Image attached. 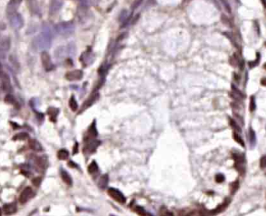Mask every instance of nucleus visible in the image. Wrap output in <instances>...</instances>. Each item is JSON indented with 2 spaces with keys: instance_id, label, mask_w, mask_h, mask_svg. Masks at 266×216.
Wrapping results in <instances>:
<instances>
[{
  "instance_id": "nucleus-1",
  "label": "nucleus",
  "mask_w": 266,
  "mask_h": 216,
  "mask_svg": "<svg viewBox=\"0 0 266 216\" xmlns=\"http://www.w3.org/2000/svg\"><path fill=\"white\" fill-rule=\"evenodd\" d=\"M52 38L48 31H44L34 38L32 45L36 50L45 51L49 49L51 45Z\"/></svg>"
},
{
  "instance_id": "nucleus-2",
  "label": "nucleus",
  "mask_w": 266,
  "mask_h": 216,
  "mask_svg": "<svg viewBox=\"0 0 266 216\" xmlns=\"http://www.w3.org/2000/svg\"><path fill=\"white\" fill-rule=\"evenodd\" d=\"M55 29L57 34H59L60 36L67 38L73 34L75 30V26L73 21L61 22L56 25Z\"/></svg>"
},
{
  "instance_id": "nucleus-3",
  "label": "nucleus",
  "mask_w": 266,
  "mask_h": 216,
  "mask_svg": "<svg viewBox=\"0 0 266 216\" xmlns=\"http://www.w3.org/2000/svg\"><path fill=\"white\" fill-rule=\"evenodd\" d=\"M9 21L11 27L16 30H19L23 28L24 26V19L22 16L18 13H14L8 16Z\"/></svg>"
},
{
  "instance_id": "nucleus-4",
  "label": "nucleus",
  "mask_w": 266,
  "mask_h": 216,
  "mask_svg": "<svg viewBox=\"0 0 266 216\" xmlns=\"http://www.w3.org/2000/svg\"><path fill=\"white\" fill-rule=\"evenodd\" d=\"M108 194L110 198H112L114 201L120 203V204H125L126 203V198L117 189L111 187L108 190Z\"/></svg>"
},
{
  "instance_id": "nucleus-5",
  "label": "nucleus",
  "mask_w": 266,
  "mask_h": 216,
  "mask_svg": "<svg viewBox=\"0 0 266 216\" xmlns=\"http://www.w3.org/2000/svg\"><path fill=\"white\" fill-rule=\"evenodd\" d=\"M0 87L6 92H9L12 88L10 78L9 75L4 72H0Z\"/></svg>"
},
{
  "instance_id": "nucleus-6",
  "label": "nucleus",
  "mask_w": 266,
  "mask_h": 216,
  "mask_svg": "<svg viewBox=\"0 0 266 216\" xmlns=\"http://www.w3.org/2000/svg\"><path fill=\"white\" fill-rule=\"evenodd\" d=\"M233 158L235 161L234 168H236L237 171L240 172V174L245 172V158L244 156L241 154H233Z\"/></svg>"
},
{
  "instance_id": "nucleus-7",
  "label": "nucleus",
  "mask_w": 266,
  "mask_h": 216,
  "mask_svg": "<svg viewBox=\"0 0 266 216\" xmlns=\"http://www.w3.org/2000/svg\"><path fill=\"white\" fill-rule=\"evenodd\" d=\"M21 2L22 0H9V3L7 5V7H6L7 16L14 13H17Z\"/></svg>"
},
{
  "instance_id": "nucleus-8",
  "label": "nucleus",
  "mask_w": 266,
  "mask_h": 216,
  "mask_svg": "<svg viewBox=\"0 0 266 216\" xmlns=\"http://www.w3.org/2000/svg\"><path fill=\"white\" fill-rule=\"evenodd\" d=\"M32 196H33V190L30 187H26L20 193L19 201L20 204H25L32 198Z\"/></svg>"
},
{
  "instance_id": "nucleus-9",
  "label": "nucleus",
  "mask_w": 266,
  "mask_h": 216,
  "mask_svg": "<svg viewBox=\"0 0 266 216\" xmlns=\"http://www.w3.org/2000/svg\"><path fill=\"white\" fill-rule=\"evenodd\" d=\"M63 0H50L49 3V12L51 14L58 13L62 6Z\"/></svg>"
},
{
  "instance_id": "nucleus-10",
  "label": "nucleus",
  "mask_w": 266,
  "mask_h": 216,
  "mask_svg": "<svg viewBox=\"0 0 266 216\" xmlns=\"http://www.w3.org/2000/svg\"><path fill=\"white\" fill-rule=\"evenodd\" d=\"M99 145H100L99 140L89 139V140H87V142H86L84 151H87L88 153H93L94 151H95L96 148L99 146Z\"/></svg>"
},
{
  "instance_id": "nucleus-11",
  "label": "nucleus",
  "mask_w": 266,
  "mask_h": 216,
  "mask_svg": "<svg viewBox=\"0 0 266 216\" xmlns=\"http://www.w3.org/2000/svg\"><path fill=\"white\" fill-rule=\"evenodd\" d=\"M83 77V72L80 70H73V71L68 72L66 74V78L70 81H80Z\"/></svg>"
},
{
  "instance_id": "nucleus-12",
  "label": "nucleus",
  "mask_w": 266,
  "mask_h": 216,
  "mask_svg": "<svg viewBox=\"0 0 266 216\" xmlns=\"http://www.w3.org/2000/svg\"><path fill=\"white\" fill-rule=\"evenodd\" d=\"M41 62H42L44 68L47 71L52 70L53 66H52V62H51V59H50V56H49V53L44 51V52L41 53Z\"/></svg>"
},
{
  "instance_id": "nucleus-13",
  "label": "nucleus",
  "mask_w": 266,
  "mask_h": 216,
  "mask_svg": "<svg viewBox=\"0 0 266 216\" xmlns=\"http://www.w3.org/2000/svg\"><path fill=\"white\" fill-rule=\"evenodd\" d=\"M28 9L32 14H38L39 13V4L38 0H26Z\"/></svg>"
},
{
  "instance_id": "nucleus-14",
  "label": "nucleus",
  "mask_w": 266,
  "mask_h": 216,
  "mask_svg": "<svg viewBox=\"0 0 266 216\" xmlns=\"http://www.w3.org/2000/svg\"><path fill=\"white\" fill-rule=\"evenodd\" d=\"M98 97V93H94V94H93L92 95H91V97H90L85 102H84L82 108H81V111L83 112L84 110L87 109V108L91 106V105H92V104L94 103V102H95V101L97 100Z\"/></svg>"
},
{
  "instance_id": "nucleus-15",
  "label": "nucleus",
  "mask_w": 266,
  "mask_h": 216,
  "mask_svg": "<svg viewBox=\"0 0 266 216\" xmlns=\"http://www.w3.org/2000/svg\"><path fill=\"white\" fill-rule=\"evenodd\" d=\"M17 205H16L15 203H9V204H6L3 205V210L4 211L5 214H7V215H10V214L14 213V212H17Z\"/></svg>"
},
{
  "instance_id": "nucleus-16",
  "label": "nucleus",
  "mask_w": 266,
  "mask_h": 216,
  "mask_svg": "<svg viewBox=\"0 0 266 216\" xmlns=\"http://www.w3.org/2000/svg\"><path fill=\"white\" fill-rule=\"evenodd\" d=\"M97 135H98V132H97V129H96L95 121H94V123L91 125L88 130V136H86V139H87V140H89V139H93L95 137H97Z\"/></svg>"
},
{
  "instance_id": "nucleus-17",
  "label": "nucleus",
  "mask_w": 266,
  "mask_h": 216,
  "mask_svg": "<svg viewBox=\"0 0 266 216\" xmlns=\"http://www.w3.org/2000/svg\"><path fill=\"white\" fill-rule=\"evenodd\" d=\"M10 47V40L8 37H4L0 41V50L6 52L8 51Z\"/></svg>"
},
{
  "instance_id": "nucleus-18",
  "label": "nucleus",
  "mask_w": 266,
  "mask_h": 216,
  "mask_svg": "<svg viewBox=\"0 0 266 216\" xmlns=\"http://www.w3.org/2000/svg\"><path fill=\"white\" fill-rule=\"evenodd\" d=\"M29 147L32 150H35L36 151H42V146L41 145V144L35 139H31L29 140Z\"/></svg>"
},
{
  "instance_id": "nucleus-19",
  "label": "nucleus",
  "mask_w": 266,
  "mask_h": 216,
  "mask_svg": "<svg viewBox=\"0 0 266 216\" xmlns=\"http://www.w3.org/2000/svg\"><path fill=\"white\" fill-rule=\"evenodd\" d=\"M61 177H62V180L66 183L67 185L71 186L73 184V180H72L71 176L68 174V172L65 170L61 171Z\"/></svg>"
},
{
  "instance_id": "nucleus-20",
  "label": "nucleus",
  "mask_w": 266,
  "mask_h": 216,
  "mask_svg": "<svg viewBox=\"0 0 266 216\" xmlns=\"http://www.w3.org/2000/svg\"><path fill=\"white\" fill-rule=\"evenodd\" d=\"M59 113V109L56 108H53V107H51L48 109V114L50 116V120L56 122V118L57 115Z\"/></svg>"
},
{
  "instance_id": "nucleus-21",
  "label": "nucleus",
  "mask_w": 266,
  "mask_h": 216,
  "mask_svg": "<svg viewBox=\"0 0 266 216\" xmlns=\"http://www.w3.org/2000/svg\"><path fill=\"white\" fill-rule=\"evenodd\" d=\"M109 182V177L108 175H103L101 176V178L98 180V186L101 188H105Z\"/></svg>"
},
{
  "instance_id": "nucleus-22",
  "label": "nucleus",
  "mask_w": 266,
  "mask_h": 216,
  "mask_svg": "<svg viewBox=\"0 0 266 216\" xmlns=\"http://www.w3.org/2000/svg\"><path fill=\"white\" fill-rule=\"evenodd\" d=\"M35 163H36L37 167L41 169H45L46 166V161L44 158H38L35 160Z\"/></svg>"
},
{
  "instance_id": "nucleus-23",
  "label": "nucleus",
  "mask_w": 266,
  "mask_h": 216,
  "mask_svg": "<svg viewBox=\"0 0 266 216\" xmlns=\"http://www.w3.org/2000/svg\"><path fill=\"white\" fill-rule=\"evenodd\" d=\"M98 166L97 163L94 161H93L88 166V171L90 174L95 173L98 171Z\"/></svg>"
},
{
  "instance_id": "nucleus-24",
  "label": "nucleus",
  "mask_w": 266,
  "mask_h": 216,
  "mask_svg": "<svg viewBox=\"0 0 266 216\" xmlns=\"http://www.w3.org/2000/svg\"><path fill=\"white\" fill-rule=\"evenodd\" d=\"M69 105H70V108L72 109V111L75 112V111H77V108H78L77 102L76 99L74 98V97H73V96H72V97H70V102H69Z\"/></svg>"
},
{
  "instance_id": "nucleus-25",
  "label": "nucleus",
  "mask_w": 266,
  "mask_h": 216,
  "mask_svg": "<svg viewBox=\"0 0 266 216\" xmlns=\"http://www.w3.org/2000/svg\"><path fill=\"white\" fill-rule=\"evenodd\" d=\"M58 158L60 160H66L68 158L69 152L65 149H61L58 151Z\"/></svg>"
},
{
  "instance_id": "nucleus-26",
  "label": "nucleus",
  "mask_w": 266,
  "mask_h": 216,
  "mask_svg": "<svg viewBox=\"0 0 266 216\" xmlns=\"http://www.w3.org/2000/svg\"><path fill=\"white\" fill-rule=\"evenodd\" d=\"M28 138V134H27V133H20V134L14 136V137L13 139L15 140H26V139Z\"/></svg>"
},
{
  "instance_id": "nucleus-27",
  "label": "nucleus",
  "mask_w": 266,
  "mask_h": 216,
  "mask_svg": "<svg viewBox=\"0 0 266 216\" xmlns=\"http://www.w3.org/2000/svg\"><path fill=\"white\" fill-rule=\"evenodd\" d=\"M134 212L140 215H148V213H147L145 209L142 207H140V206H135V208H134Z\"/></svg>"
},
{
  "instance_id": "nucleus-28",
  "label": "nucleus",
  "mask_w": 266,
  "mask_h": 216,
  "mask_svg": "<svg viewBox=\"0 0 266 216\" xmlns=\"http://www.w3.org/2000/svg\"><path fill=\"white\" fill-rule=\"evenodd\" d=\"M127 17H128L127 11L123 10L121 12V13H120V17H119V20H120V21L121 22L122 24H123L125 21H126V20L127 19Z\"/></svg>"
},
{
  "instance_id": "nucleus-29",
  "label": "nucleus",
  "mask_w": 266,
  "mask_h": 216,
  "mask_svg": "<svg viewBox=\"0 0 266 216\" xmlns=\"http://www.w3.org/2000/svg\"><path fill=\"white\" fill-rule=\"evenodd\" d=\"M233 139H234V140H236V141L237 142V143L239 144V145H241L242 147H244V146H245L244 142H243V139H242L241 137H240V136H239L238 134H237L236 132L233 133Z\"/></svg>"
},
{
  "instance_id": "nucleus-30",
  "label": "nucleus",
  "mask_w": 266,
  "mask_h": 216,
  "mask_svg": "<svg viewBox=\"0 0 266 216\" xmlns=\"http://www.w3.org/2000/svg\"><path fill=\"white\" fill-rule=\"evenodd\" d=\"M220 2L222 3V4L223 5L224 8H225L226 10L227 11V12L229 13H231V6H230V3H229L228 0H220Z\"/></svg>"
},
{
  "instance_id": "nucleus-31",
  "label": "nucleus",
  "mask_w": 266,
  "mask_h": 216,
  "mask_svg": "<svg viewBox=\"0 0 266 216\" xmlns=\"http://www.w3.org/2000/svg\"><path fill=\"white\" fill-rule=\"evenodd\" d=\"M5 102L9 104H17V102H16L14 97L10 95V94H8V95L6 96V97H5Z\"/></svg>"
},
{
  "instance_id": "nucleus-32",
  "label": "nucleus",
  "mask_w": 266,
  "mask_h": 216,
  "mask_svg": "<svg viewBox=\"0 0 266 216\" xmlns=\"http://www.w3.org/2000/svg\"><path fill=\"white\" fill-rule=\"evenodd\" d=\"M239 187V182L236 181V182H233V183H232L231 185H230V190H231V193H236V191L237 190V189H238Z\"/></svg>"
},
{
  "instance_id": "nucleus-33",
  "label": "nucleus",
  "mask_w": 266,
  "mask_h": 216,
  "mask_svg": "<svg viewBox=\"0 0 266 216\" xmlns=\"http://www.w3.org/2000/svg\"><path fill=\"white\" fill-rule=\"evenodd\" d=\"M254 109H255V101H254V97L251 96V102H250V110L251 112H253Z\"/></svg>"
},
{
  "instance_id": "nucleus-34",
  "label": "nucleus",
  "mask_w": 266,
  "mask_h": 216,
  "mask_svg": "<svg viewBox=\"0 0 266 216\" xmlns=\"http://www.w3.org/2000/svg\"><path fill=\"white\" fill-rule=\"evenodd\" d=\"M81 7L84 9H88L89 7V0H80Z\"/></svg>"
},
{
  "instance_id": "nucleus-35",
  "label": "nucleus",
  "mask_w": 266,
  "mask_h": 216,
  "mask_svg": "<svg viewBox=\"0 0 266 216\" xmlns=\"http://www.w3.org/2000/svg\"><path fill=\"white\" fill-rule=\"evenodd\" d=\"M225 180V177L222 174H218L215 176V181L217 183H222Z\"/></svg>"
},
{
  "instance_id": "nucleus-36",
  "label": "nucleus",
  "mask_w": 266,
  "mask_h": 216,
  "mask_svg": "<svg viewBox=\"0 0 266 216\" xmlns=\"http://www.w3.org/2000/svg\"><path fill=\"white\" fill-rule=\"evenodd\" d=\"M41 177H36V178H35L33 180H32V183H33V184L35 185V187H38V186L40 185V183H41Z\"/></svg>"
},
{
  "instance_id": "nucleus-37",
  "label": "nucleus",
  "mask_w": 266,
  "mask_h": 216,
  "mask_svg": "<svg viewBox=\"0 0 266 216\" xmlns=\"http://www.w3.org/2000/svg\"><path fill=\"white\" fill-rule=\"evenodd\" d=\"M230 125H231V126H233L235 129H237L238 131H240L239 126L236 124V122H235L234 120H233V119H230Z\"/></svg>"
},
{
  "instance_id": "nucleus-38",
  "label": "nucleus",
  "mask_w": 266,
  "mask_h": 216,
  "mask_svg": "<svg viewBox=\"0 0 266 216\" xmlns=\"http://www.w3.org/2000/svg\"><path fill=\"white\" fill-rule=\"evenodd\" d=\"M260 166L262 167V169H265V156H263L262 158H261Z\"/></svg>"
},
{
  "instance_id": "nucleus-39",
  "label": "nucleus",
  "mask_w": 266,
  "mask_h": 216,
  "mask_svg": "<svg viewBox=\"0 0 266 216\" xmlns=\"http://www.w3.org/2000/svg\"><path fill=\"white\" fill-rule=\"evenodd\" d=\"M78 152V143L75 144L74 147H73V154L75 155L76 153Z\"/></svg>"
},
{
  "instance_id": "nucleus-40",
  "label": "nucleus",
  "mask_w": 266,
  "mask_h": 216,
  "mask_svg": "<svg viewBox=\"0 0 266 216\" xmlns=\"http://www.w3.org/2000/svg\"><path fill=\"white\" fill-rule=\"evenodd\" d=\"M68 165L70 166V167H72V168L76 167V166H77V165L74 164V163H73V161H70V162H68Z\"/></svg>"
},
{
  "instance_id": "nucleus-41",
  "label": "nucleus",
  "mask_w": 266,
  "mask_h": 216,
  "mask_svg": "<svg viewBox=\"0 0 266 216\" xmlns=\"http://www.w3.org/2000/svg\"><path fill=\"white\" fill-rule=\"evenodd\" d=\"M4 28H5L4 24L0 23V30H3V29H4Z\"/></svg>"
},
{
  "instance_id": "nucleus-42",
  "label": "nucleus",
  "mask_w": 266,
  "mask_h": 216,
  "mask_svg": "<svg viewBox=\"0 0 266 216\" xmlns=\"http://www.w3.org/2000/svg\"><path fill=\"white\" fill-rule=\"evenodd\" d=\"M262 4H263L264 6H265V0H262Z\"/></svg>"
},
{
  "instance_id": "nucleus-43",
  "label": "nucleus",
  "mask_w": 266,
  "mask_h": 216,
  "mask_svg": "<svg viewBox=\"0 0 266 216\" xmlns=\"http://www.w3.org/2000/svg\"><path fill=\"white\" fill-rule=\"evenodd\" d=\"M264 81H265V79H262V85L265 86V83H264Z\"/></svg>"
},
{
  "instance_id": "nucleus-44",
  "label": "nucleus",
  "mask_w": 266,
  "mask_h": 216,
  "mask_svg": "<svg viewBox=\"0 0 266 216\" xmlns=\"http://www.w3.org/2000/svg\"><path fill=\"white\" fill-rule=\"evenodd\" d=\"M2 69V64H1V62H0V70H1Z\"/></svg>"
},
{
  "instance_id": "nucleus-45",
  "label": "nucleus",
  "mask_w": 266,
  "mask_h": 216,
  "mask_svg": "<svg viewBox=\"0 0 266 216\" xmlns=\"http://www.w3.org/2000/svg\"><path fill=\"white\" fill-rule=\"evenodd\" d=\"M2 215V212H1V209H0V215Z\"/></svg>"
}]
</instances>
